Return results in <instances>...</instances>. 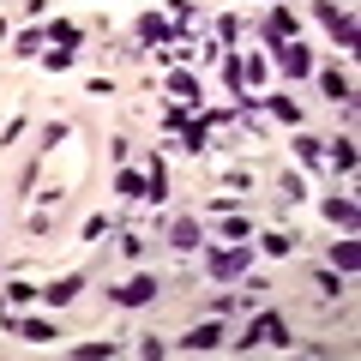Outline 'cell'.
Listing matches in <instances>:
<instances>
[{
  "instance_id": "obj_20",
  "label": "cell",
  "mask_w": 361,
  "mask_h": 361,
  "mask_svg": "<svg viewBox=\"0 0 361 361\" xmlns=\"http://www.w3.org/2000/svg\"><path fill=\"white\" fill-rule=\"evenodd\" d=\"M295 157L319 169V163H325V139H313V133H307V139H295Z\"/></svg>"
},
{
  "instance_id": "obj_5",
  "label": "cell",
  "mask_w": 361,
  "mask_h": 361,
  "mask_svg": "<svg viewBox=\"0 0 361 361\" xmlns=\"http://www.w3.org/2000/svg\"><path fill=\"white\" fill-rule=\"evenodd\" d=\"M277 66H283L289 78H307L313 73V54L301 49V42H277Z\"/></svg>"
},
{
  "instance_id": "obj_17",
  "label": "cell",
  "mask_w": 361,
  "mask_h": 361,
  "mask_svg": "<svg viewBox=\"0 0 361 361\" xmlns=\"http://www.w3.org/2000/svg\"><path fill=\"white\" fill-rule=\"evenodd\" d=\"M319 85H325V97H331V103H349V78L337 73V66H325V73H319Z\"/></svg>"
},
{
  "instance_id": "obj_16",
  "label": "cell",
  "mask_w": 361,
  "mask_h": 361,
  "mask_svg": "<svg viewBox=\"0 0 361 361\" xmlns=\"http://www.w3.org/2000/svg\"><path fill=\"white\" fill-rule=\"evenodd\" d=\"M325 217H331V223H343V229H355V199H325Z\"/></svg>"
},
{
  "instance_id": "obj_11",
  "label": "cell",
  "mask_w": 361,
  "mask_h": 361,
  "mask_svg": "<svg viewBox=\"0 0 361 361\" xmlns=\"http://www.w3.org/2000/svg\"><path fill=\"white\" fill-rule=\"evenodd\" d=\"M169 193V175H163V157H151L145 163V199H163Z\"/></svg>"
},
{
  "instance_id": "obj_13",
  "label": "cell",
  "mask_w": 361,
  "mask_h": 361,
  "mask_svg": "<svg viewBox=\"0 0 361 361\" xmlns=\"http://www.w3.org/2000/svg\"><path fill=\"white\" fill-rule=\"evenodd\" d=\"M325 163H331L337 175H349V169H355V145H349V139H337V145H325Z\"/></svg>"
},
{
  "instance_id": "obj_7",
  "label": "cell",
  "mask_w": 361,
  "mask_h": 361,
  "mask_svg": "<svg viewBox=\"0 0 361 361\" xmlns=\"http://www.w3.org/2000/svg\"><path fill=\"white\" fill-rule=\"evenodd\" d=\"M78 289H85V277H61V283H49V289H37L49 307H66V301H78Z\"/></svg>"
},
{
  "instance_id": "obj_27",
  "label": "cell",
  "mask_w": 361,
  "mask_h": 361,
  "mask_svg": "<svg viewBox=\"0 0 361 361\" xmlns=\"http://www.w3.org/2000/svg\"><path fill=\"white\" fill-rule=\"evenodd\" d=\"M6 301H13V307H25V301H37V289H30V283H13V289H6Z\"/></svg>"
},
{
  "instance_id": "obj_25",
  "label": "cell",
  "mask_w": 361,
  "mask_h": 361,
  "mask_svg": "<svg viewBox=\"0 0 361 361\" xmlns=\"http://www.w3.org/2000/svg\"><path fill=\"white\" fill-rule=\"evenodd\" d=\"M313 289H319V295H325V301H331V295H337V289H343V283H337L331 271H319V277H313Z\"/></svg>"
},
{
  "instance_id": "obj_4",
  "label": "cell",
  "mask_w": 361,
  "mask_h": 361,
  "mask_svg": "<svg viewBox=\"0 0 361 361\" xmlns=\"http://www.w3.org/2000/svg\"><path fill=\"white\" fill-rule=\"evenodd\" d=\"M151 295H157V277H151V271H145V277H127V283L115 289V301H121V307H145Z\"/></svg>"
},
{
  "instance_id": "obj_26",
  "label": "cell",
  "mask_w": 361,
  "mask_h": 361,
  "mask_svg": "<svg viewBox=\"0 0 361 361\" xmlns=\"http://www.w3.org/2000/svg\"><path fill=\"white\" fill-rule=\"evenodd\" d=\"M241 37V18H217V42H235Z\"/></svg>"
},
{
  "instance_id": "obj_3",
  "label": "cell",
  "mask_w": 361,
  "mask_h": 361,
  "mask_svg": "<svg viewBox=\"0 0 361 361\" xmlns=\"http://www.w3.org/2000/svg\"><path fill=\"white\" fill-rule=\"evenodd\" d=\"M223 73H229L235 90H259V85H265V61H259V54H229Z\"/></svg>"
},
{
  "instance_id": "obj_6",
  "label": "cell",
  "mask_w": 361,
  "mask_h": 361,
  "mask_svg": "<svg viewBox=\"0 0 361 361\" xmlns=\"http://www.w3.org/2000/svg\"><path fill=\"white\" fill-rule=\"evenodd\" d=\"M319 18L337 30V42H343V49H355V18H349V13H337L331 0H325V6H319Z\"/></svg>"
},
{
  "instance_id": "obj_23",
  "label": "cell",
  "mask_w": 361,
  "mask_h": 361,
  "mask_svg": "<svg viewBox=\"0 0 361 361\" xmlns=\"http://www.w3.org/2000/svg\"><path fill=\"white\" fill-rule=\"evenodd\" d=\"M271 115H277V121H289V127H295V121H301V109L289 103V97H271Z\"/></svg>"
},
{
  "instance_id": "obj_14",
  "label": "cell",
  "mask_w": 361,
  "mask_h": 361,
  "mask_svg": "<svg viewBox=\"0 0 361 361\" xmlns=\"http://www.w3.org/2000/svg\"><path fill=\"white\" fill-rule=\"evenodd\" d=\"M223 343V325H199L193 337H180V349H187V355H193V349H217Z\"/></svg>"
},
{
  "instance_id": "obj_10",
  "label": "cell",
  "mask_w": 361,
  "mask_h": 361,
  "mask_svg": "<svg viewBox=\"0 0 361 361\" xmlns=\"http://www.w3.org/2000/svg\"><path fill=\"white\" fill-rule=\"evenodd\" d=\"M265 37H271V49H277V42H295V18H289V13H271L265 18Z\"/></svg>"
},
{
  "instance_id": "obj_24",
  "label": "cell",
  "mask_w": 361,
  "mask_h": 361,
  "mask_svg": "<svg viewBox=\"0 0 361 361\" xmlns=\"http://www.w3.org/2000/svg\"><path fill=\"white\" fill-rule=\"evenodd\" d=\"M49 37L61 42V49H73V42H78V25H49Z\"/></svg>"
},
{
  "instance_id": "obj_19",
  "label": "cell",
  "mask_w": 361,
  "mask_h": 361,
  "mask_svg": "<svg viewBox=\"0 0 361 361\" xmlns=\"http://www.w3.org/2000/svg\"><path fill=\"white\" fill-rule=\"evenodd\" d=\"M331 265H337V271L349 277V271L361 265V247H355V241H337V247H331Z\"/></svg>"
},
{
  "instance_id": "obj_22",
  "label": "cell",
  "mask_w": 361,
  "mask_h": 361,
  "mask_svg": "<svg viewBox=\"0 0 361 361\" xmlns=\"http://www.w3.org/2000/svg\"><path fill=\"white\" fill-rule=\"evenodd\" d=\"M18 337H30V343H49L54 325H49V319H25V325H18Z\"/></svg>"
},
{
  "instance_id": "obj_12",
  "label": "cell",
  "mask_w": 361,
  "mask_h": 361,
  "mask_svg": "<svg viewBox=\"0 0 361 361\" xmlns=\"http://www.w3.org/2000/svg\"><path fill=\"white\" fill-rule=\"evenodd\" d=\"M295 241H301L295 229H271V235H265V241H259V247H265L271 259H283V253H295Z\"/></svg>"
},
{
  "instance_id": "obj_1",
  "label": "cell",
  "mask_w": 361,
  "mask_h": 361,
  "mask_svg": "<svg viewBox=\"0 0 361 361\" xmlns=\"http://www.w3.org/2000/svg\"><path fill=\"white\" fill-rule=\"evenodd\" d=\"M247 265H253V247H247V241H229V247H211V253H205V271L217 277V283L247 277Z\"/></svg>"
},
{
  "instance_id": "obj_15",
  "label": "cell",
  "mask_w": 361,
  "mask_h": 361,
  "mask_svg": "<svg viewBox=\"0 0 361 361\" xmlns=\"http://www.w3.org/2000/svg\"><path fill=\"white\" fill-rule=\"evenodd\" d=\"M169 97H180V103H199V78H193V73H169Z\"/></svg>"
},
{
  "instance_id": "obj_2",
  "label": "cell",
  "mask_w": 361,
  "mask_h": 361,
  "mask_svg": "<svg viewBox=\"0 0 361 361\" xmlns=\"http://www.w3.org/2000/svg\"><path fill=\"white\" fill-rule=\"evenodd\" d=\"M241 349H253V343H277V349H289V325L277 319V313H259L253 325H247V337H235Z\"/></svg>"
},
{
  "instance_id": "obj_9",
  "label": "cell",
  "mask_w": 361,
  "mask_h": 361,
  "mask_svg": "<svg viewBox=\"0 0 361 361\" xmlns=\"http://www.w3.org/2000/svg\"><path fill=\"white\" fill-rule=\"evenodd\" d=\"M169 37H175V25H169V18H157V13L139 18V42H169Z\"/></svg>"
},
{
  "instance_id": "obj_18",
  "label": "cell",
  "mask_w": 361,
  "mask_h": 361,
  "mask_svg": "<svg viewBox=\"0 0 361 361\" xmlns=\"http://www.w3.org/2000/svg\"><path fill=\"white\" fill-rule=\"evenodd\" d=\"M115 193H121V199H145V175H133V169L121 163V175H115Z\"/></svg>"
},
{
  "instance_id": "obj_21",
  "label": "cell",
  "mask_w": 361,
  "mask_h": 361,
  "mask_svg": "<svg viewBox=\"0 0 361 361\" xmlns=\"http://www.w3.org/2000/svg\"><path fill=\"white\" fill-rule=\"evenodd\" d=\"M205 121H180V145H187V151H205Z\"/></svg>"
},
{
  "instance_id": "obj_8",
  "label": "cell",
  "mask_w": 361,
  "mask_h": 361,
  "mask_svg": "<svg viewBox=\"0 0 361 361\" xmlns=\"http://www.w3.org/2000/svg\"><path fill=\"white\" fill-rule=\"evenodd\" d=\"M169 247H180V253L199 247V223H193V217H175V223H169Z\"/></svg>"
}]
</instances>
